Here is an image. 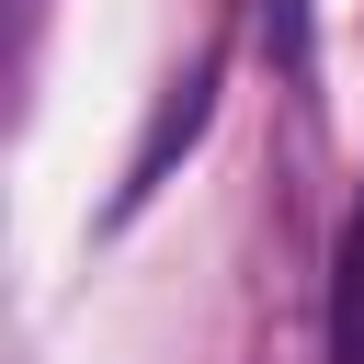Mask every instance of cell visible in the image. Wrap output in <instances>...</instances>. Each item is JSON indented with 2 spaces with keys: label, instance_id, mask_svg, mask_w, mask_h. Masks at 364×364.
Listing matches in <instances>:
<instances>
[{
  "label": "cell",
  "instance_id": "6da1fadb",
  "mask_svg": "<svg viewBox=\"0 0 364 364\" xmlns=\"http://www.w3.org/2000/svg\"><path fill=\"white\" fill-rule=\"evenodd\" d=\"M330 364H364V216L341 239V284H330Z\"/></svg>",
  "mask_w": 364,
  "mask_h": 364
}]
</instances>
